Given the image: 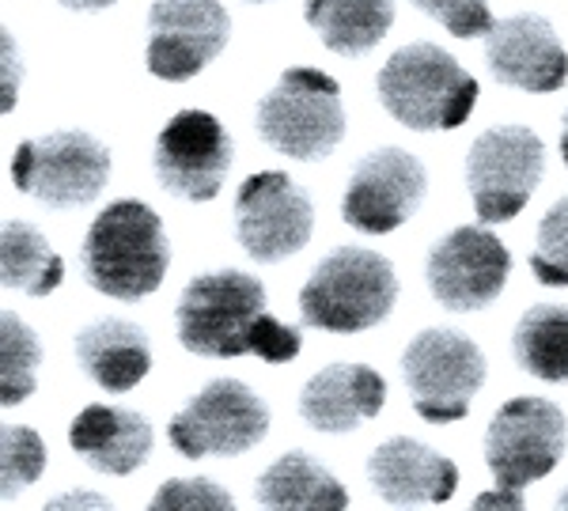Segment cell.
Instances as JSON below:
<instances>
[{"label": "cell", "mask_w": 568, "mask_h": 511, "mask_svg": "<svg viewBox=\"0 0 568 511\" xmlns=\"http://www.w3.org/2000/svg\"><path fill=\"white\" fill-rule=\"evenodd\" d=\"M474 508H527L524 500V489H493V492H481L474 497Z\"/></svg>", "instance_id": "obj_31"}, {"label": "cell", "mask_w": 568, "mask_h": 511, "mask_svg": "<svg viewBox=\"0 0 568 511\" xmlns=\"http://www.w3.org/2000/svg\"><path fill=\"white\" fill-rule=\"evenodd\" d=\"M254 125L262 141L281 156L300 163L326 160L345 136L342 84L323 69H284L277 88L258 103Z\"/></svg>", "instance_id": "obj_5"}, {"label": "cell", "mask_w": 568, "mask_h": 511, "mask_svg": "<svg viewBox=\"0 0 568 511\" xmlns=\"http://www.w3.org/2000/svg\"><path fill=\"white\" fill-rule=\"evenodd\" d=\"M414 8L433 16L455 39H478V34H485L497 23L489 12V0H414Z\"/></svg>", "instance_id": "obj_29"}, {"label": "cell", "mask_w": 568, "mask_h": 511, "mask_svg": "<svg viewBox=\"0 0 568 511\" xmlns=\"http://www.w3.org/2000/svg\"><path fill=\"white\" fill-rule=\"evenodd\" d=\"M69 443L91 470L125 478L149 462L152 425L122 406H84L69 425Z\"/></svg>", "instance_id": "obj_19"}, {"label": "cell", "mask_w": 568, "mask_h": 511, "mask_svg": "<svg viewBox=\"0 0 568 511\" xmlns=\"http://www.w3.org/2000/svg\"><path fill=\"white\" fill-rule=\"evenodd\" d=\"M84 277L110 299H144L163 285L171 246L163 221L144 201H114L91 221L80 246Z\"/></svg>", "instance_id": "obj_2"}, {"label": "cell", "mask_w": 568, "mask_h": 511, "mask_svg": "<svg viewBox=\"0 0 568 511\" xmlns=\"http://www.w3.org/2000/svg\"><path fill=\"white\" fill-rule=\"evenodd\" d=\"M557 504H561V508H568V489L561 492V497H557Z\"/></svg>", "instance_id": "obj_35"}, {"label": "cell", "mask_w": 568, "mask_h": 511, "mask_svg": "<svg viewBox=\"0 0 568 511\" xmlns=\"http://www.w3.org/2000/svg\"><path fill=\"white\" fill-rule=\"evenodd\" d=\"M251 4H265V0H251Z\"/></svg>", "instance_id": "obj_36"}, {"label": "cell", "mask_w": 568, "mask_h": 511, "mask_svg": "<svg viewBox=\"0 0 568 511\" xmlns=\"http://www.w3.org/2000/svg\"><path fill=\"white\" fill-rule=\"evenodd\" d=\"M110 152L84 130H58L23 141L12 156L16 190L53 208L91 205L106 190Z\"/></svg>", "instance_id": "obj_8"}, {"label": "cell", "mask_w": 568, "mask_h": 511, "mask_svg": "<svg viewBox=\"0 0 568 511\" xmlns=\"http://www.w3.org/2000/svg\"><path fill=\"white\" fill-rule=\"evenodd\" d=\"M0 280L8 292L50 296L65 280V258L50 251L45 235L27 221H8L0 232Z\"/></svg>", "instance_id": "obj_23"}, {"label": "cell", "mask_w": 568, "mask_h": 511, "mask_svg": "<svg viewBox=\"0 0 568 511\" xmlns=\"http://www.w3.org/2000/svg\"><path fill=\"white\" fill-rule=\"evenodd\" d=\"M61 8H72V12H103L114 0H58Z\"/></svg>", "instance_id": "obj_33"}, {"label": "cell", "mask_w": 568, "mask_h": 511, "mask_svg": "<svg viewBox=\"0 0 568 511\" xmlns=\"http://www.w3.org/2000/svg\"><path fill=\"white\" fill-rule=\"evenodd\" d=\"M232 20L220 0H155L149 8V72L186 84L224 53Z\"/></svg>", "instance_id": "obj_13"}, {"label": "cell", "mask_w": 568, "mask_h": 511, "mask_svg": "<svg viewBox=\"0 0 568 511\" xmlns=\"http://www.w3.org/2000/svg\"><path fill=\"white\" fill-rule=\"evenodd\" d=\"M171 447L182 459H232L270 432V409L240 379H213L171 417Z\"/></svg>", "instance_id": "obj_9"}, {"label": "cell", "mask_w": 568, "mask_h": 511, "mask_svg": "<svg viewBox=\"0 0 568 511\" xmlns=\"http://www.w3.org/2000/svg\"><path fill=\"white\" fill-rule=\"evenodd\" d=\"M304 20L326 50L356 58L387 39L394 0H307Z\"/></svg>", "instance_id": "obj_22"}, {"label": "cell", "mask_w": 568, "mask_h": 511, "mask_svg": "<svg viewBox=\"0 0 568 511\" xmlns=\"http://www.w3.org/2000/svg\"><path fill=\"white\" fill-rule=\"evenodd\" d=\"M516 364L542 382H568V307L535 304L516 323Z\"/></svg>", "instance_id": "obj_24"}, {"label": "cell", "mask_w": 568, "mask_h": 511, "mask_svg": "<svg viewBox=\"0 0 568 511\" xmlns=\"http://www.w3.org/2000/svg\"><path fill=\"white\" fill-rule=\"evenodd\" d=\"M254 500L262 508L277 511H342L349 508V492L329 473L323 462H315L307 451H288L273 462L254 486Z\"/></svg>", "instance_id": "obj_21"}, {"label": "cell", "mask_w": 568, "mask_h": 511, "mask_svg": "<svg viewBox=\"0 0 568 511\" xmlns=\"http://www.w3.org/2000/svg\"><path fill=\"white\" fill-rule=\"evenodd\" d=\"M561 160L568 163V111H565V122H561Z\"/></svg>", "instance_id": "obj_34"}, {"label": "cell", "mask_w": 568, "mask_h": 511, "mask_svg": "<svg viewBox=\"0 0 568 511\" xmlns=\"http://www.w3.org/2000/svg\"><path fill=\"white\" fill-rule=\"evenodd\" d=\"M155 511H232L235 500L213 478H171L155 489Z\"/></svg>", "instance_id": "obj_28"}, {"label": "cell", "mask_w": 568, "mask_h": 511, "mask_svg": "<svg viewBox=\"0 0 568 511\" xmlns=\"http://www.w3.org/2000/svg\"><path fill=\"white\" fill-rule=\"evenodd\" d=\"M315 227V208L304 186L284 171H258L235 194V235L262 266L300 254Z\"/></svg>", "instance_id": "obj_11"}, {"label": "cell", "mask_w": 568, "mask_h": 511, "mask_svg": "<svg viewBox=\"0 0 568 511\" xmlns=\"http://www.w3.org/2000/svg\"><path fill=\"white\" fill-rule=\"evenodd\" d=\"M375 91L394 122L417 133L459 130L470 122L481 95L478 80L459 65V58L433 42H409L394 50L375 76Z\"/></svg>", "instance_id": "obj_3"}, {"label": "cell", "mask_w": 568, "mask_h": 511, "mask_svg": "<svg viewBox=\"0 0 568 511\" xmlns=\"http://www.w3.org/2000/svg\"><path fill=\"white\" fill-rule=\"evenodd\" d=\"M39 364H42L39 334L20 315L4 311L0 315V401L4 406H20V401L34 395Z\"/></svg>", "instance_id": "obj_25"}, {"label": "cell", "mask_w": 568, "mask_h": 511, "mask_svg": "<svg viewBox=\"0 0 568 511\" xmlns=\"http://www.w3.org/2000/svg\"><path fill=\"white\" fill-rule=\"evenodd\" d=\"M511 273V254L489 227L463 224L447 232L425 262V277L436 304L447 311H481L500 296Z\"/></svg>", "instance_id": "obj_12"}, {"label": "cell", "mask_w": 568, "mask_h": 511, "mask_svg": "<svg viewBox=\"0 0 568 511\" xmlns=\"http://www.w3.org/2000/svg\"><path fill=\"white\" fill-rule=\"evenodd\" d=\"M77 360L91 382L110 395H125L152 368L149 334L130 318H99L77 334Z\"/></svg>", "instance_id": "obj_20"}, {"label": "cell", "mask_w": 568, "mask_h": 511, "mask_svg": "<svg viewBox=\"0 0 568 511\" xmlns=\"http://www.w3.org/2000/svg\"><path fill=\"white\" fill-rule=\"evenodd\" d=\"M428 194V171L414 152L387 144L356 163L342 197V221L364 235H387L420 208Z\"/></svg>", "instance_id": "obj_15"}, {"label": "cell", "mask_w": 568, "mask_h": 511, "mask_svg": "<svg viewBox=\"0 0 568 511\" xmlns=\"http://www.w3.org/2000/svg\"><path fill=\"white\" fill-rule=\"evenodd\" d=\"M398 304V273L368 246L329 251L300 288V318L326 334H361L379 326Z\"/></svg>", "instance_id": "obj_4"}, {"label": "cell", "mask_w": 568, "mask_h": 511, "mask_svg": "<svg viewBox=\"0 0 568 511\" xmlns=\"http://www.w3.org/2000/svg\"><path fill=\"white\" fill-rule=\"evenodd\" d=\"M530 273L546 288H568V197L554 201L538 224L535 251H530Z\"/></svg>", "instance_id": "obj_27"}, {"label": "cell", "mask_w": 568, "mask_h": 511, "mask_svg": "<svg viewBox=\"0 0 568 511\" xmlns=\"http://www.w3.org/2000/svg\"><path fill=\"white\" fill-rule=\"evenodd\" d=\"M265 304H270L265 285L251 273H201L182 288L175 311L182 349L213 360H235V356H262L265 364L296 360L304 341L292 326L265 311Z\"/></svg>", "instance_id": "obj_1"}, {"label": "cell", "mask_w": 568, "mask_h": 511, "mask_svg": "<svg viewBox=\"0 0 568 511\" xmlns=\"http://www.w3.org/2000/svg\"><path fill=\"white\" fill-rule=\"evenodd\" d=\"M485 61L493 80L530 95H549L568 80V53L546 16L519 12L485 31Z\"/></svg>", "instance_id": "obj_16"}, {"label": "cell", "mask_w": 568, "mask_h": 511, "mask_svg": "<svg viewBox=\"0 0 568 511\" xmlns=\"http://www.w3.org/2000/svg\"><path fill=\"white\" fill-rule=\"evenodd\" d=\"M546 175V149L527 125H493L466 152V190L481 224H508L527 208Z\"/></svg>", "instance_id": "obj_7"}, {"label": "cell", "mask_w": 568, "mask_h": 511, "mask_svg": "<svg viewBox=\"0 0 568 511\" xmlns=\"http://www.w3.org/2000/svg\"><path fill=\"white\" fill-rule=\"evenodd\" d=\"M409 401L428 425H452L470 413L474 395L485 387L489 364L478 341L452 326H428L402 352Z\"/></svg>", "instance_id": "obj_6"}, {"label": "cell", "mask_w": 568, "mask_h": 511, "mask_svg": "<svg viewBox=\"0 0 568 511\" xmlns=\"http://www.w3.org/2000/svg\"><path fill=\"white\" fill-rule=\"evenodd\" d=\"M0 50H4V114H8L16 106V91H20V76H23V58L16 50L12 27H4V34H0Z\"/></svg>", "instance_id": "obj_30"}, {"label": "cell", "mask_w": 568, "mask_h": 511, "mask_svg": "<svg viewBox=\"0 0 568 511\" xmlns=\"http://www.w3.org/2000/svg\"><path fill=\"white\" fill-rule=\"evenodd\" d=\"M568 425L549 398H511L485 432V467L500 489H527L561 462Z\"/></svg>", "instance_id": "obj_10"}, {"label": "cell", "mask_w": 568, "mask_h": 511, "mask_svg": "<svg viewBox=\"0 0 568 511\" xmlns=\"http://www.w3.org/2000/svg\"><path fill=\"white\" fill-rule=\"evenodd\" d=\"M387 401V379L368 364H326L304 382L300 417L326 436H342L372 421Z\"/></svg>", "instance_id": "obj_18"}, {"label": "cell", "mask_w": 568, "mask_h": 511, "mask_svg": "<svg viewBox=\"0 0 568 511\" xmlns=\"http://www.w3.org/2000/svg\"><path fill=\"white\" fill-rule=\"evenodd\" d=\"M45 470V443L34 428L27 425H4L0 428V486H4V500L16 492L34 486Z\"/></svg>", "instance_id": "obj_26"}, {"label": "cell", "mask_w": 568, "mask_h": 511, "mask_svg": "<svg viewBox=\"0 0 568 511\" xmlns=\"http://www.w3.org/2000/svg\"><path fill=\"white\" fill-rule=\"evenodd\" d=\"M235 144L216 114L179 111L155 136V178L168 194L186 201H213L232 167Z\"/></svg>", "instance_id": "obj_14"}, {"label": "cell", "mask_w": 568, "mask_h": 511, "mask_svg": "<svg viewBox=\"0 0 568 511\" xmlns=\"http://www.w3.org/2000/svg\"><path fill=\"white\" fill-rule=\"evenodd\" d=\"M368 481L375 497L387 500L394 508L409 504H444L459 489V467L436 447L394 436L379 443L368 459Z\"/></svg>", "instance_id": "obj_17"}, {"label": "cell", "mask_w": 568, "mask_h": 511, "mask_svg": "<svg viewBox=\"0 0 568 511\" xmlns=\"http://www.w3.org/2000/svg\"><path fill=\"white\" fill-rule=\"evenodd\" d=\"M45 508H106V497H95V492H69V497H53L45 500Z\"/></svg>", "instance_id": "obj_32"}]
</instances>
